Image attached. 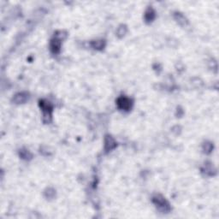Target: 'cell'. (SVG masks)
I'll use <instances>...</instances> for the list:
<instances>
[{
  "instance_id": "obj_1",
  "label": "cell",
  "mask_w": 219,
  "mask_h": 219,
  "mask_svg": "<svg viewBox=\"0 0 219 219\" xmlns=\"http://www.w3.org/2000/svg\"><path fill=\"white\" fill-rule=\"evenodd\" d=\"M129 103H130V101L126 98H121V99H118V105L121 107L122 109H124V110L129 109V106H130Z\"/></svg>"
}]
</instances>
